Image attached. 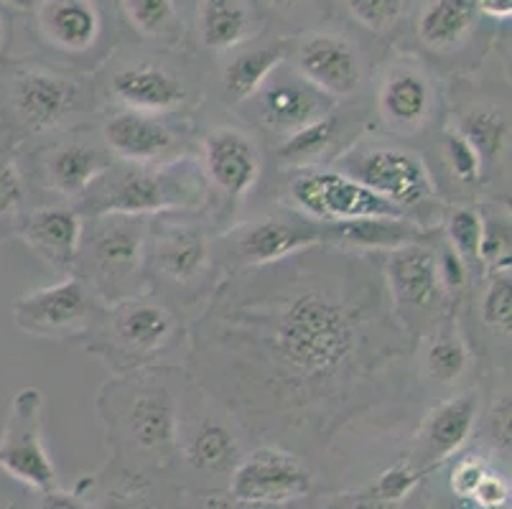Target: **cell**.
Wrapping results in <instances>:
<instances>
[{
    "label": "cell",
    "instance_id": "44",
    "mask_svg": "<svg viewBox=\"0 0 512 509\" xmlns=\"http://www.w3.org/2000/svg\"><path fill=\"white\" fill-rule=\"evenodd\" d=\"M11 509H95L90 502H87L82 494L77 492H64V489H46V492H39L34 504L29 507H18L13 504Z\"/></svg>",
    "mask_w": 512,
    "mask_h": 509
},
{
    "label": "cell",
    "instance_id": "31",
    "mask_svg": "<svg viewBox=\"0 0 512 509\" xmlns=\"http://www.w3.org/2000/svg\"><path fill=\"white\" fill-rule=\"evenodd\" d=\"M337 135L339 118L334 112H329L327 118L316 120V123L301 128L299 133L283 138L281 146L276 148L278 161L291 168H309L337 143Z\"/></svg>",
    "mask_w": 512,
    "mask_h": 509
},
{
    "label": "cell",
    "instance_id": "16",
    "mask_svg": "<svg viewBox=\"0 0 512 509\" xmlns=\"http://www.w3.org/2000/svg\"><path fill=\"white\" fill-rule=\"evenodd\" d=\"M293 69L332 100L355 95L365 82V59L349 36L311 31L293 49Z\"/></svg>",
    "mask_w": 512,
    "mask_h": 509
},
{
    "label": "cell",
    "instance_id": "25",
    "mask_svg": "<svg viewBox=\"0 0 512 509\" xmlns=\"http://www.w3.org/2000/svg\"><path fill=\"white\" fill-rule=\"evenodd\" d=\"M321 235H324V242H332V245L355 247V250L370 252L398 250V247L416 245V242L428 240V230L421 222L390 217L329 224V227H321Z\"/></svg>",
    "mask_w": 512,
    "mask_h": 509
},
{
    "label": "cell",
    "instance_id": "45",
    "mask_svg": "<svg viewBox=\"0 0 512 509\" xmlns=\"http://www.w3.org/2000/svg\"><path fill=\"white\" fill-rule=\"evenodd\" d=\"M490 431L492 438H495L502 448L510 446V395H502L500 403L492 408Z\"/></svg>",
    "mask_w": 512,
    "mask_h": 509
},
{
    "label": "cell",
    "instance_id": "11",
    "mask_svg": "<svg viewBox=\"0 0 512 509\" xmlns=\"http://www.w3.org/2000/svg\"><path fill=\"white\" fill-rule=\"evenodd\" d=\"M242 105L248 107L258 128L278 135L281 140L334 112L332 97L311 87L288 59Z\"/></svg>",
    "mask_w": 512,
    "mask_h": 509
},
{
    "label": "cell",
    "instance_id": "42",
    "mask_svg": "<svg viewBox=\"0 0 512 509\" xmlns=\"http://www.w3.org/2000/svg\"><path fill=\"white\" fill-rule=\"evenodd\" d=\"M436 268H439V278L441 283H444L446 296H456V293L467 286L469 268L464 265V260L459 258L449 245H446V242L436 250Z\"/></svg>",
    "mask_w": 512,
    "mask_h": 509
},
{
    "label": "cell",
    "instance_id": "10",
    "mask_svg": "<svg viewBox=\"0 0 512 509\" xmlns=\"http://www.w3.org/2000/svg\"><path fill=\"white\" fill-rule=\"evenodd\" d=\"M44 395L34 387L16 392L0 438V469L34 492L57 487V466L44 446Z\"/></svg>",
    "mask_w": 512,
    "mask_h": 509
},
{
    "label": "cell",
    "instance_id": "28",
    "mask_svg": "<svg viewBox=\"0 0 512 509\" xmlns=\"http://www.w3.org/2000/svg\"><path fill=\"white\" fill-rule=\"evenodd\" d=\"M288 59L283 41H265L260 46H245L235 51L222 67V90L227 100L248 102L263 82Z\"/></svg>",
    "mask_w": 512,
    "mask_h": 509
},
{
    "label": "cell",
    "instance_id": "43",
    "mask_svg": "<svg viewBox=\"0 0 512 509\" xmlns=\"http://www.w3.org/2000/svg\"><path fill=\"white\" fill-rule=\"evenodd\" d=\"M507 499H510V484L497 474H487L482 479V484L477 487L474 497L469 502L477 504L479 509H497V507H505Z\"/></svg>",
    "mask_w": 512,
    "mask_h": 509
},
{
    "label": "cell",
    "instance_id": "27",
    "mask_svg": "<svg viewBox=\"0 0 512 509\" xmlns=\"http://www.w3.org/2000/svg\"><path fill=\"white\" fill-rule=\"evenodd\" d=\"M199 39L209 51H232L258 36V13L240 0L199 3Z\"/></svg>",
    "mask_w": 512,
    "mask_h": 509
},
{
    "label": "cell",
    "instance_id": "32",
    "mask_svg": "<svg viewBox=\"0 0 512 509\" xmlns=\"http://www.w3.org/2000/svg\"><path fill=\"white\" fill-rule=\"evenodd\" d=\"M426 370L441 385H454L469 370V347L456 324H441L426 349Z\"/></svg>",
    "mask_w": 512,
    "mask_h": 509
},
{
    "label": "cell",
    "instance_id": "19",
    "mask_svg": "<svg viewBox=\"0 0 512 509\" xmlns=\"http://www.w3.org/2000/svg\"><path fill=\"white\" fill-rule=\"evenodd\" d=\"M115 166L100 138L69 133L41 151V181L67 202H82L87 191Z\"/></svg>",
    "mask_w": 512,
    "mask_h": 509
},
{
    "label": "cell",
    "instance_id": "9",
    "mask_svg": "<svg viewBox=\"0 0 512 509\" xmlns=\"http://www.w3.org/2000/svg\"><path fill=\"white\" fill-rule=\"evenodd\" d=\"M385 291L395 316L403 319V329L413 336L416 319L426 321L439 316L449 303L444 283L436 268V247L426 242L383 252Z\"/></svg>",
    "mask_w": 512,
    "mask_h": 509
},
{
    "label": "cell",
    "instance_id": "17",
    "mask_svg": "<svg viewBox=\"0 0 512 509\" xmlns=\"http://www.w3.org/2000/svg\"><path fill=\"white\" fill-rule=\"evenodd\" d=\"M110 95L123 105V110L171 118L174 112L189 105L192 84L176 64L166 59H133L113 72Z\"/></svg>",
    "mask_w": 512,
    "mask_h": 509
},
{
    "label": "cell",
    "instance_id": "4",
    "mask_svg": "<svg viewBox=\"0 0 512 509\" xmlns=\"http://www.w3.org/2000/svg\"><path fill=\"white\" fill-rule=\"evenodd\" d=\"M339 174L355 179L375 196L406 214L431 209L439 202L436 181L426 158L416 151L388 143L349 148L337 158ZM411 219V217H408Z\"/></svg>",
    "mask_w": 512,
    "mask_h": 509
},
{
    "label": "cell",
    "instance_id": "6",
    "mask_svg": "<svg viewBox=\"0 0 512 509\" xmlns=\"http://www.w3.org/2000/svg\"><path fill=\"white\" fill-rule=\"evenodd\" d=\"M179 336V321L166 303L151 296L125 298L105 306L102 339L92 352L113 364L115 370H130L164 354Z\"/></svg>",
    "mask_w": 512,
    "mask_h": 509
},
{
    "label": "cell",
    "instance_id": "5",
    "mask_svg": "<svg viewBox=\"0 0 512 509\" xmlns=\"http://www.w3.org/2000/svg\"><path fill=\"white\" fill-rule=\"evenodd\" d=\"M3 92L8 120L23 135L59 133L90 107L85 82L46 67L13 69Z\"/></svg>",
    "mask_w": 512,
    "mask_h": 509
},
{
    "label": "cell",
    "instance_id": "48",
    "mask_svg": "<svg viewBox=\"0 0 512 509\" xmlns=\"http://www.w3.org/2000/svg\"><path fill=\"white\" fill-rule=\"evenodd\" d=\"M225 509H273V507H255V504H242V502H235V499H232L230 507H225Z\"/></svg>",
    "mask_w": 512,
    "mask_h": 509
},
{
    "label": "cell",
    "instance_id": "50",
    "mask_svg": "<svg viewBox=\"0 0 512 509\" xmlns=\"http://www.w3.org/2000/svg\"><path fill=\"white\" fill-rule=\"evenodd\" d=\"M413 509H428V507H426V504H416V507H413Z\"/></svg>",
    "mask_w": 512,
    "mask_h": 509
},
{
    "label": "cell",
    "instance_id": "38",
    "mask_svg": "<svg viewBox=\"0 0 512 509\" xmlns=\"http://www.w3.org/2000/svg\"><path fill=\"white\" fill-rule=\"evenodd\" d=\"M349 16L372 34H390L408 13V3L403 0H352L347 3Z\"/></svg>",
    "mask_w": 512,
    "mask_h": 509
},
{
    "label": "cell",
    "instance_id": "22",
    "mask_svg": "<svg viewBox=\"0 0 512 509\" xmlns=\"http://www.w3.org/2000/svg\"><path fill=\"white\" fill-rule=\"evenodd\" d=\"M85 217L67 204H51L23 217L16 235L64 278L77 273L79 240H82Z\"/></svg>",
    "mask_w": 512,
    "mask_h": 509
},
{
    "label": "cell",
    "instance_id": "20",
    "mask_svg": "<svg viewBox=\"0 0 512 509\" xmlns=\"http://www.w3.org/2000/svg\"><path fill=\"white\" fill-rule=\"evenodd\" d=\"M199 166L207 184L222 191L232 202L245 199L263 174V158L253 135L232 125H220L204 135Z\"/></svg>",
    "mask_w": 512,
    "mask_h": 509
},
{
    "label": "cell",
    "instance_id": "3",
    "mask_svg": "<svg viewBox=\"0 0 512 509\" xmlns=\"http://www.w3.org/2000/svg\"><path fill=\"white\" fill-rule=\"evenodd\" d=\"M151 217L100 214L85 217L77 255V278L105 306L143 296Z\"/></svg>",
    "mask_w": 512,
    "mask_h": 509
},
{
    "label": "cell",
    "instance_id": "47",
    "mask_svg": "<svg viewBox=\"0 0 512 509\" xmlns=\"http://www.w3.org/2000/svg\"><path fill=\"white\" fill-rule=\"evenodd\" d=\"M102 509H148L146 502H138L136 494H120V497H110Z\"/></svg>",
    "mask_w": 512,
    "mask_h": 509
},
{
    "label": "cell",
    "instance_id": "36",
    "mask_svg": "<svg viewBox=\"0 0 512 509\" xmlns=\"http://www.w3.org/2000/svg\"><path fill=\"white\" fill-rule=\"evenodd\" d=\"M120 11L143 39H161L176 23V6L169 0H125Z\"/></svg>",
    "mask_w": 512,
    "mask_h": 509
},
{
    "label": "cell",
    "instance_id": "1",
    "mask_svg": "<svg viewBox=\"0 0 512 509\" xmlns=\"http://www.w3.org/2000/svg\"><path fill=\"white\" fill-rule=\"evenodd\" d=\"M242 275L217 291L194 336L199 362H222L232 372L222 385L253 415L327 426L403 352L408 331L360 260L306 250Z\"/></svg>",
    "mask_w": 512,
    "mask_h": 509
},
{
    "label": "cell",
    "instance_id": "18",
    "mask_svg": "<svg viewBox=\"0 0 512 509\" xmlns=\"http://www.w3.org/2000/svg\"><path fill=\"white\" fill-rule=\"evenodd\" d=\"M377 112L385 128L395 135H416L434 120V79L416 59H398L390 64L377 90Z\"/></svg>",
    "mask_w": 512,
    "mask_h": 509
},
{
    "label": "cell",
    "instance_id": "15",
    "mask_svg": "<svg viewBox=\"0 0 512 509\" xmlns=\"http://www.w3.org/2000/svg\"><path fill=\"white\" fill-rule=\"evenodd\" d=\"M100 140L107 153L130 166H153L181 158L186 133L179 123L164 115L133 110L107 112L100 123Z\"/></svg>",
    "mask_w": 512,
    "mask_h": 509
},
{
    "label": "cell",
    "instance_id": "46",
    "mask_svg": "<svg viewBox=\"0 0 512 509\" xmlns=\"http://www.w3.org/2000/svg\"><path fill=\"white\" fill-rule=\"evenodd\" d=\"M479 8V16H487V18H510L512 16V3L510 0H502V3H495V0H484V3H477Z\"/></svg>",
    "mask_w": 512,
    "mask_h": 509
},
{
    "label": "cell",
    "instance_id": "2",
    "mask_svg": "<svg viewBox=\"0 0 512 509\" xmlns=\"http://www.w3.org/2000/svg\"><path fill=\"white\" fill-rule=\"evenodd\" d=\"M207 179L202 166L192 158H176L153 166H113L85 194L77 212L82 217L100 214H133V217H156V214L197 212L207 202Z\"/></svg>",
    "mask_w": 512,
    "mask_h": 509
},
{
    "label": "cell",
    "instance_id": "34",
    "mask_svg": "<svg viewBox=\"0 0 512 509\" xmlns=\"http://www.w3.org/2000/svg\"><path fill=\"white\" fill-rule=\"evenodd\" d=\"M29 214L26 176L11 156H0V240L16 235Z\"/></svg>",
    "mask_w": 512,
    "mask_h": 509
},
{
    "label": "cell",
    "instance_id": "40",
    "mask_svg": "<svg viewBox=\"0 0 512 509\" xmlns=\"http://www.w3.org/2000/svg\"><path fill=\"white\" fill-rule=\"evenodd\" d=\"M418 482H421V471L413 469L411 464L390 466V469L383 471L380 479H377V499L385 504L400 502V499H406L408 494L413 492V487H416Z\"/></svg>",
    "mask_w": 512,
    "mask_h": 509
},
{
    "label": "cell",
    "instance_id": "37",
    "mask_svg": "<svg viewBox=\"0 0 512 509\" xmlns=\"http://www.w3.org/2000/svg\"><path fill=\"white\" fill-rule=\"evenodd\" d=\"M510 268H495L482 293V321L484 326L510 336L512 296H510Z\"/></svg>",
    "mask_w": 512,
    "mask_h": 509
},
{
    "label": "cell",
    "instance_id": "35",
    "mask_svg": "<svg viewBox=\"0 0 512 509\" xmlns=\"http://www.w3.org/2000/svg\"><path fill=\"white\" fill-rule=\"evenodd\" d=\"M441 161L449 179L459 186H477L484 176V163L474 146L456 128H446L441 135Z\"/></svg>",
    "mask_w": 512,
    "mask_h": 509
},
{
    "label": "cell",
    "instance_id": "26",
    "mask_svg": "<svg viewBox=\"0 0 512 509\" xmlns=\"http://www.w3.org/2000/svg\"><path fill=\"white\" fill-rule=\"evenodd\" d=\"M479 8L474 0H434L418 13V41L434 54L459 49L477 28Z\"/></svg>",
    "mask_w": 512,
    "mask_h": 509
},
{
    "label": "cell",
    "instance_id": "30",
    "mask_svg": "<svg viewBox=\"0 0 512 509\" xmlns=\"http://www.w3.org/2000/svg\"><path fill=\"white\" fill-rule=\"evenodd\" d=\"M184 454L194 469L209 471V474H222V471L232 474L240 464V446H237L235 433L217 420H204L186 441Z\"/></svg>",
    "mask_w": 512,
    "mask_h": 509
},
{
    "label": "cell",
    "instance_id": "7",
    "mask_svg": "<svg viewBox=\"0 0 512 509\" xmlns=\"http://www.w3.org/2000/svg\"><path fill=\"white\" fill-rule=\"evenodd\" d=\"M288 202L301 219L321 227L375 217L408 219L393 204L332 168H296L288 179Z\"/></svg>",
    "mask_w": 512,
    "mask_h": 509
},
{
    "label": "cell",
    "instance_id": "23",
    "mask_svg": "<svg viewBox=\"0 0 512 509\" xmlns=\"http://www.w3.org/2000/svg\"><path fill=\"white\" fill-rule=\"evenodd\" d=\"M39 31L64 54H87L102 36V11L90 0H49L36 6Z\"/></svg>",
    "mask_w": 512,
    "mask_h": 509
},
{
    "label": "cell",
    "instance_id": "13",
    "mask_svg": "<svg viewBox=\"0 0 512 509\" xmlns=\"http://www.w3.org/2000/svg\"><path fill=\"white\" fill-rule=\"evenodd\" d=\"M314 476L288 451L276 446L255 448L230 474V497L242 504L273 507L309 497Z\"/></svg>",
    "mask_w": 512,
    "mask_h": 509
},
{
    "label": "cell",
    "instance_id": "12",
    "mask_svg": "<svg viewBox=\"0 0 512 509\" xmlns=\"http://www.w3.org/2000/svg\"><path fill=\"white\" fill-rule=\"evenodd\" d=\"M95 296L77 278L59 280L54 286L26 293L13 303V321L23 334L39 339H69L90 331L95 321Z\"/></svg>",
    "mask_w": 512,
    "mask_h": 509
},
{
    "label": "cell",
    "instance_id": "24",
    "mask_svg": "<svg viewBox=\"0 0 512 509\" xmlns=\"http://www.w3.org/2000/svg\"><path fill=\"white\" fill-rule=\"evenodd\" d=\"M477 413L479 400L474 392H459L428 413L421 433L423 448H426L423 456H428V464H441L467 443Z\"/></svg>",
    "mask_w": 512,
    "mask_h": 509
},
{
    "label": "cell",
    "instance_id": "39",
    "mask_svg": "<svg viewBox=\"0 0 512 509\" xmlns=\"http://www.w3.org/2000/svg\"><path fill=\"white\" fill-rule=\"evenodd\" d=\"M482 268H510V217L484 214Z\"/></svg>",
    "mask_w": 512,
    "mask_h": 509
},
{
    "label": "cell",
    "instance_id": "29",
    "mask_svg": "<svg viewBox=\"0 0 512 509\" xmlns=\"http://www.w3.org/2000/svg\"><path fill=\"white\" fill-rule=\"evenodd\" d=\"M456 130L464 135L479 153L482 163H495L510 151V115L505 107L479 105L464 112Z\"/></svg>",
    "mask_w": 512,
    "mask_h": 509
},
{
    "label": "cell",
    "instance_id": "49",
    "mask_svg": "<svg viewBox=\"0 0 512 509\" xmlns=\"http://www.w3.org/2000/svg\"><path fill=\"white\" fill-rule=\"evenodd\" d=\"M3 36H6V28H3V21H0V46H3Z\"/></svg>",
    "mask_w": 512,
    "mask_h": 509
},
{
    "label": "cell",
    "instance_id": "41",
    "mask_svg": "<svg viewBox=\"0 0 512 509\" xmlns=\"http://www.w3.org/2000/svg\"><path fill=\"white\" fill-rule=\"evenodd\" d=\"M487 474H490L487 461L477 459V456H467V459L459 461V464L454 466V471H451V492L456 494V499L469 502Z\"/></svg>",
    "mask_w": 512,
    "mask_h": 509
},
{
    "label": "cell",
    "instance_id": "14",
    "mask_svg": "<svg viewBox=\"0 0 512 509\" xmlns=\"http://www.w3.org/2000/svg\"><path fill=\"white\" fill-rule=\"evenodd\" d=\"M227 258L240 270L265 268L299 252L327 245L321 227L301 217H260L237 224L225 235Z\"/></svg>",
    "mask_w": 512,
    "mask_h": 509
},
{
    "label": "cell",
    "instance_id": "33",
    "mask_svg": "<svg viewBox=\"0 0 512 509\" xmlns=\"http://www.w3.org/2000/svg\"><path fill=\"white\" fill-rule=\"evenodd\" d=\"M446 245L464 260L472 275L474 268H482V232L484 214L477 207L451 209L444 222Z\"/></svg>",
    "mask_w": 512,
    "mask_h": 509
},
{
    "label": "cell",
    "instance_id": "21",
    "mask_svg": "<svg viewBox=\"0 0 512 509\" xmlns=\"http://www.w3.org/2000/svg\"><path fill=\"white\" fill-rule=\"evenodd\" d=\"M153 270L174 288H194L212 268V237L194 224H164L151 242Z\"/></svg>",
    "mask_w": 512,
    "mask_h": 509
},
{
    "label": "cell",
    "instance_id": "8",
    "mask_svg": "<svg viewBox=\"0 0 512 509\" xmlns=\"http://www.w3.org/2000/svg\"><path fill=\"white\" fill-rule=\"evenodd\" d=\"M120 403H110V413H118L120 433L130 446L146 454L156 464L174 459L179 448V410L174 392L158 380L133 377L120 380Z\"/></svg>",
    "mask_w": 512,
    "mask_h": 509
}]
</instances>
